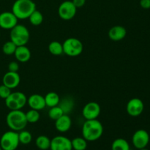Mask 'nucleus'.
<instances>
[{
  "instance_id": "nucleus-1",
  "label": "nucleus",
  "mask_w": 150,
  "mask_h": 150,
  "mask_svg": "<svg viewBox=\"0 0 150 150\" xmlns=\"http://www.w3.org/2000/svg\"><path fill=\"white\" fill-rule=\"evenodd\" d=\"M103 130V126L99 120H86L82 126V136L87 142H95L100 139Z\"/></svg>"
},
{
  "instance_id": "nucleus-2",
  "label": "nucleus",
  "mask_w": 150,
  "mask_h": 150,
  "mask_svg": "<svg viewBox=\"0 0 150 150\" xmlns=\"http://www.w3.org/2000/svg\"><path fill=\"white\" fill-rule=\"evenodd\" d=\"M6 123L11 130L19 132L24 130L28 124L26 114L21 110H13L7 114Z\"/></svg>"
},
{
  "instance_id": "nucleus-3",
  "label": "nucleus",
  "mask_w": 150,
  "mask_h": 150,
  "mask_svg": "<svg viewBox=\"0 0 150 150\" xmlns=\"http://www.w3.org/2000/svg\"><path fill=\"white\" fill-rule=\"evenodd\" d=\"M35 10L36 4L32 0H16L12 7L13 13L21 20L29 18Z\"/></svg>"
},
{
  "instance_id": "nucleus-4",
  "label": "nucleus",
  "mask_w": 150,
  "mask_h": 150,
  "mask_svg": "<svg viewBox=\"0 0 150 150\" xmlns=\"http://www.w3.org/2000/svg\"><path fill=\"white\" fill-rule=\"evenodd\" d=\"M30 38V34L27 28L22 24L18 23L12 29H10V38L12 42L17 46L26 45Z\"/></svg>"
},
{
  "instance_id": "nucleus-5",
  "label": "nucleus",
  "mask_w": 150,
  "mask_h": 150,
  "mask_svg": "<svg viewBox=\"0 0 150 150\" xmlns=\"http://www.w3.org/2000/svg\"><path fill=\"white\" fill-rule=\"evenodd\" d=\"M63 53L68 57H78L83 49V43L80 40L75 38H69L62 43Z\"/></svg>"
},
{
  "instance_id": "nucleus-6",
  "label": "nucleus",
  "mask_w": 150,
  "mask_h": 150,
  "mask_svg": "<svg viewBox=\"0 0 150 150\" xmlns=\"http://www.w3.org/2000/svg\"><path fill=\"white\" fill-rule=\"evenodd\" d=\"M4 100L6 106L10 111L21 110L27 104V97L21 92H11L10 96Z\"/></svg>"
},
{
  "instance_id": "nucleus-7",
  "label": "nucleus",
  "mask_w": 150,
  "mask_h": 150,
  "mask_svg": "<svg viewBox=\"0 0 150 150\" xmlns=\"http://www.w3.org/2000/svg\"><path fill=\"white\" fill-rule=\"evenodd\" d=\"M19 144L18 132L14 130L5 132L0 139V147L2 150H16Z\"/></svg>"
},
{
  "instance_id": "nucleus-8",
  "label": "nucleus",
  "mask_w": 150,
  "mask_h": 150,
  "mask_svg": "<svg viewBox=\"0 0 150 150\" xmlns=\"http://www.w3.org/2000/svg\"><path fill=\"white\" fill-rule=\"evenodd\" d=\"M77 8L72 1H64L60 4L58 8L59 16L62 20L69 21L76 16Z\"/></svg>"
},
{
  "instance_id": "nucleus-9",
  "label": "nucleus",
  "mask_w": 150,
  "mask_h": 150,
  "mask_svg": "<svg viewBox=\"0 0 150 150\" xmlns=\"http://www.w3.org/2000/svg\"><path fill=\"white\" fill-rule=\"evenodd\" d=\"M150 140L149 134L146 130L139 129L136 130L132 137V143L135 148L137 149H144L147 146Z\"/></svg>"
},
{
  "instance_id": "nucleus-10",
  "label": "nucleus",
  "mask_w": 150,
  "mask_h": 150,
  "mask_svg": "<svg viewBox=\"0 0 150 150\" xmlns=\"http://www.w3.org/2000/svg\"><path fill=\"white\" fill-rule=\"evenodd\" d=\"M144 109V104L143 101L138 98L130 99L126 105L127 113L133 117H137L143 113Z\"/></svg>"
},
{
  "instance_id": "nucleus-11",
  "label": "nucleus",
  "mask_w": 150,
  "mask_h": 150,
  "mask_svg": "<svg viewBox=\"0 0 150 150\" xmlns=\"http://www.w3.org/2000/svg\"><path fill=\"white\" fill-rule=\"evenodd\" d=\"M101 112L99 104L96 102H89L83 106L82 115L86 120H97Z\"/></svg>"
},
{
  "instance_id": "nucleus-12",
  "label": "nucleus",
  "mask_w": 150,
  "mask_h": 150,
  "mask_svg": "<svg viewBox=\"0 0 150 150\" xmlns=\"http://www.w3.org/2000/svg\"><path fill=\"white\" fill-rule=\"evenodd\" d=\"M51 150H73L71 140L63 136H57L51 139Z\"/></svg>"
},
{
  "instance_id": "nucleus-13",
  "label": "nucleus",
  "mask_w": 150,
  "mask_h": 150,
  "mask_svg": "<svg viewBox=\"0 0 150 150\" xmlns=\"http://www.w3.org/2000/svg\"><path fill=\"white\" fill-rule=\"evenodd\" d=\"M18 19L13 12H3L0 14V27L6 30H10L18 24Z\"/></svg>"
},
{
  "instance_id": "nucleus-14",
  "label": "nucleus",
  "mask_w": 150,
  "mask_h": 150,
  "mask_svg": "<svg viewBox=\"0 0 150 150\" xmlns=\"http://www.w3.org/2000/svg\"><path fill=\"white\" fill-rule=\"evenodd\" d=\"M21 82V77L18 72L8 71L2 78V84L13 89L17 87Z\"/></svg>"
},
{
  "instance_id": "nucleus-15",
  "label": "nucleus",
  "mask_w": 150,
  "mask_h": 150,
  "mask_svg": "<svg viewBox=\"0 0 150 150\" xmlns=\"http://www.w3.org/2000/svg\"><path fill=\"white\" fill-rule=\"evenodd\" d=\"M27 103L32 109L37 110V111L42 110L46 106L45 98L39 94H33L30 95L27 98Z\"/></svg>"
},
{
  "instance_id": "nucleus-16",
  "label": "nucleus",
  "mask_w": 150,
  "mask_h": 150,
  "mask_svg": "<svg viewBox=\"0 0 150 150\" xmlns=\"http://www.w3.org/2000/svg\"><path fill=\"white\" fill-rule=\"evenodd\" d=\"M108 38L112 41L118 42L124 39L127 35V30L125 28L122 26L117 25L114 26L109 29L108 32Z\"/></svg>"
},
{
  "instance_id": "nucleus-17",
  "label": "nucleus",
  "mask_w": 150,
  "mask_h": 150,
  "mask_svg": "<svg viewBox=\"0 0 150 150\" xmlns=\"http://www.w3.org/2000/svg\"><path fill=\"white\" fill-rule=\"evenodd\" d=\"M72 126L71 118L67 114H63L62 117L55 120V128L60 133H66Z\"/></svg>"
},
{
  "instance_id": "nucleus-18",
  "label": "nucleus",
  "mask_w": 150,
  "mask_h": 150,
  "mask_svg": "<svg viewBox=\"0 0 150 150\" xmlns=\"http://www.w3.org/2000/svg\"><path fill=\"white\" fill-rule=\"evenodd\" d=\"M31 51L28 47L26 45H21L17 46L16 51L14 53V56L16 60L19 62L25 63L27 62L31 59Z\"/></svg>"
},
{
  "instance_id": "nucleus-19",
  "label": "nucleus",
  "mask_w": 150,
  "mask_h": 150,
  "mask_svg": "<svg viewBox=\"0 0 150 150\" xmlns=\"http://www.w3.org/2000/svg\"><path fill=\"white\" fill-rule=\"evenodd\" d=\"M45 105L49 108L57 106L60 103V98L58 94L55 92H49L44 97Z\"/></svg>"
},
{
  "instance_id": "nucleus-20",
  "label": "nucleus",
  "mask_w": 150,
  "mask_h": 150,
  "mask_svg": "<svg viewBox=\"0 0 150 150\" xmlns=\"http://www.w3.org/2000/svg\"><path fill=\"white\" fill-rule=\"evenodd\" d=\"M35 145L38 149L40 150L50 149L51 139L48 136L41 135V136H38L35 140Z\"/></svg>"
},
{
  "instance_id": "nucleus-21",
  "label": "nucleus",
  "mask_w": 150,
  "mask_h": 150,
  "mask_svg": "<svg viewBox=\"0 0 150 150\" xmlns=\"http://www.w3.org/2000/svg\"><path fill=\"white\" fill-rule=\"evenodd\" d=\"M111 150H130V146L127 140L119 138L112 142Z\"/></svg>"
},
{
  "instance_id": "nucleus-22",
  "label": "nucleus",
  "mask_w": 150,
  "mask_h": 150,
  "mask_svg": "<svg viewBox=\"0 0 150 150\" xmlns=\"http://www.w3.org/2000/svg\"><path fill=\"white\" fill-rule=\"evenodd\" d=\"M87 142L83 137H76L71 140L72 147L74 150H86L87 148Z\"/></svg>"
},
{
  "instance_id": "nucleus-23",
  "label": "nucleus",
  "mask_w": 150,
  "mask_h": 150,
  "mask_svg": "<svg viewBox=\"0 0 150 150\" xmlns=\"http://www.w3.org/2000/svg\"><path fill=\"white\" fill-rule=\"evenodd\" d=\"M48 49L50 54L54 56H60L63 54L62 44L58 41H52L50 42Z\"/></svg>"
},
{
  "instance_id": "nucleus-24",
  "label": "nucleus",
  "mask_w": 150,
  "mask_h": 150,
  "mask_svg": "<svg viewBox=\"0 0 150 150\" xmlns=\"http://www.w3.org/2000/svg\"><path fill=\"white\" fill-rule=\"evenodd\" d=\"M29 22L33 26H39L43 21V16L39 10H35L28 18Z\"/></svg>"
},
{
  "instance_id": "nucleus-25",
  "label": "nucleus",
  "mask_w": 150,
  "mask_h": 150,
  "mask_svg": "<svg viewBox=\"0 0 150 150\" xmlns=\"http://www.w3.org/2000/svg\"><path fill=\"white\" fill-rule=\"evenodd\" d=\"M25 114H26V118L28 123H31V124L38 122L40 118V114L39 111L32 109V108Z\"/></svg>"
},
{
  "instance_id": "nucleus-26",
  "label": "nucleus",
  "mask_w": 150,
  "mask_h": 150,
  "mask_svg": "<svg viewBox=\"0 0 150 150\" xmlns=\"http://www.w3.org/2000/svg\"><path fill=\"white\" fill-rule=\"evenodd\" d=\"M18 138L20 144L23 145H27L30 144L32 141V136L30 132L27 130H22L18 132Z\"/></svg>"
},
{
  "instance_id": "nucleus-27",
  "label": "nucleus",
  "mask_w": 150,
  "mask_h": 150,
  "mask_svg": "<svg viewBox=\"0 0 150 150\" xmlns=\"http://www.w3.org/2000/svg\"><path fill=\"white\" fill-rule=\"evenodd\" d=\"M64 114V111H63L62 108L59 106V105H57V106L51 107L50 108V110L48 111V117L50 119L53 120H57V119L59 118L60 117Z\"/></svg>"
},
{
  "instance_id": "nucleus-28",
  "label": "nucleus",
  "mask_w": 150,
  "mask_h": 150,
  "mask_svg": "<svg viewBox=\"0 0 150 150\" xmlns=\"http://www.w3.org/2000/svg\"><path fill=\"white\" fill-rule=\"evenodd\" d=\"M16 48H17V45L11 40H9L4 42V45H2V51L6 55H14Z\"/></svg>"
},
{
  "instance_id": "nucleus-29",
  "label": "nucleus",
  "mask_w": 150,
  "mask_h": 150,
  "mask_svg": "<svg viewBox=\"0 0 150 150\" xmlns=\"http://www.w3.org/2000/svg\"><path fill=\"white\" fill-rule=\"evenodd\" d=\"M11 92V89L4 84L0 85V98H1L5 100L6 98L10 96Z\"/></svg>"
},
{
  "instance_id": "nucleus-30",
  "label": "nucleus",
  "mask_w": 150,
  "mask_h": 150,
  "mask_svg": "<svg viewBox=\"0 0 150 150\" xmlns=\"http://www.w3.org/2000/svg\"><path fill=\"white\" fill-rule=\"evenodd\" d=\"M61 104L62 105H59L62 108L63 111H64V114H66V110H69V111H71L72 107H73V101L67 99V100H64Z\"/></svg>"
},
{
  "instance_id": "nucleus-31",
  "label": "nucleus",
  "mask_w": 150,
  "mask_h": 150,
  "mask_svg": "<svg viewBox=\"0 0 150 150\" xmlns=\"http://www.w3.org/2000/svg\"><path fill=\"white\" fill-rule=\"evenodd\" d=\"M19 70V64L18 62L13 61L9 63L8 71L10 72H18Z\"/></svg>"
},
{
  "instance_id": "nucleus-32",
  "label": "nucleus",
  "mask_w": 150,
  "mask_h": 150,
  "mask_svg": "<svg viewBox=\"0 0 150 150\" xmlns=\"http://www.w3.org/2000/svg\"><path fill=\"white\" fill-rule=\"evenodd\" d=\"M72 2L76 6V8H80L84 5L86 3V0H72Z\"/></svg>"
},
{
  "instance_id": "nucleus-33",
  "label": "nucleus",
  "mask_w": 150,
  "mask_h": 150,
  "mask_svg": "<svg viewBox=\"0 0 150 150\" xmlns=\"http://www.w3.org/2000/svg\"><path fill=\"white\" fill-rule=\"evenodd\" d=\"M140 6L143 9H149L150 0H140Z\"/></svg>"
},
{
  "instance_id": "nucleus-34",
  "label": "nucleus",
  "mask_w": 150,
  "mask_h": 150,
  "mask_svg": "<svg viewBox=\"0 0 150 150\" xmlns=\"http://www.w3.org/2000/svg\"><path fill=\"white\" fill-rule=\"evenodd\" d=\"M139 150H149V149H146V148H144V149H139Z\"/></svg>"
},
{
  "instance_id": "nucleus-35",
  "label": "nucleus",
  "mask_w": 150,
  "mask_h": 150,
  "mask_svg": "<svg viewBox=\"0 0 150 150\" xmlns=\"http://www.w3.org/2000/svg\"><path fill=\"white\" fill-rule=\"evenodd\" d=\"M0 150H2V149H1V147H0Z\"/></svg>"
},
{
  "instance_id": "nucleus-36",
  "label": "nucleus",
  "mask_w": 150,
  "mask_h": 150,
  "mask_svg": "<svg viewBox=\"0 0 150 150\" xmlns=\"http://www.w3.org/2000/svg\"><path fill=\"white\" fill-rule=\"evenodd\" d=\"M0 36H1V34H0Z\"/></svg>"
}]
</instances>
